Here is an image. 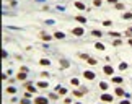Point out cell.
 Listing matches in <instances>:
<instances>
[{
	"mask_svg": "<svg viewBox=\"0 0 132 104\" xmlns=\"http://www.w3.org/2000/svg\"><path fill=\"white\" fill-rule=\"evenodd\" d=\"M39 38H41V41H44V42H49V41H52V39H54V36H51V34L41 31V33H39Z\"/></svg>",
	"mask_w": 132,
	"mask_h": 104,
	"instance_id": "7a4b0ae2",
	"label": "cell"
},
{
	"mask_svg": "<svg viewBox=\"0 0 132 104\" xmlns=\"http://www.w3.org/2000/svg\"><path fill=\"white\" fill-rule=\"evenodd\" d=\"M111 80H113V83H116V85H121V83L124 81L122 77H114V78H111Z\"/></svg>",
	"mask_w": 132,
	"mask_h": 104,
	"instance_id": "4fadbf2b",
	"label": "cell"
},
{
	"mask_svg": "<svg viewBox=\"0 0 132 104\" xmlns=\"http://www.w3.org/2000/svg\"><path fill=\"white\" fill-rule=\"evenodd\" d=\"M87 93V91H85V89H83V91H80V89H77V91H73V96H77V98H82L83 94Z\"/></svg>",
	"mask_w": 132,
	"mask_h": 104,
	"instance_id": "2e32d148",
	"label": "cell"
},
{
	"mask_svg": "<svg viewBox=\"0 0 132 104\" xmlns=\"http://www.w3.org/2000/svg\"><path fill=\"white\" fill-rule=\"evenodd\" d=\"M101 3H103L101 0H93V5L95 7H101Z\"/></svg>",
	"mask_w": 132,
	"mask_h": 104,
	"instance_id": "f546056e",
	"label": "cell"
},
{
	"mask_svg": "<svg viewBox=\"0 0 132 104\" xmlns=\"http://www.w3.org/2000/svg\"><path fill=\"white\" fill-rule=\"evenodd\" d=\"M54 38H55V39H65L67 36H65L64 33H59V31H57V33H54Z\"/></svg>",
	"mask_w": 132,
	"mask_h": 104,
	"instance_id": "9a60e30c",
	"label": "cell"
},
{
	"mask_svg": "<svg viewBox=\"0 0 132 104\" xmlns=\"http://www.w3.org/2000/svg\"><path fill=\"white\" fill-rule=\"evenodd\" d=\"M41 77H44V78H47V77H49V73H47V72H43V73H41Z\"/></svg>",
	"mask_w": 132,
	"mask_h": 104,
	"instance_id": "74e56055",
	"label": "cell"
},
{
	"mask_svg": "<svg viewBox=\"0 0 132 104\" xmlns=\"http://www.w3.org/2000/svg\"><path fill=\"white\" fill-rule=\"evenodd\" d=\"M26 78H28L26 72H20V73H17V80H20V81H26Z\"/></svg>",
	"mask_w": 132,
	"mask_h": 104,
	"instance_id": "52a82bcc",
	"label": "cell"
},
{
	"mask_svg": "<svg viewBox=\"0 0 132 104\" xmlns=\"http://www.w3.org/2000/svg\"><path fill=\"white\" fill-rule=\"evenodd\" d=\"M39 65H43V67H49V65H51V60H49V59H41V60H39Z\"/></svg>",
	"mask_w": 132,
	"mask_h": 104,
	"instance_id": "8fae6325",
	"label": "cell"
},
{
	"mask_svg": "<svg viewBox=\"0 0 132 104\" xmlns=\"http://www.w3.org/2000/svg\"><path fill=\"white\" fill-rule=\"evenodd\" d=\"M103 73H105V75H113V73H114V68L111 65H105L103 67Z\"/></svg>",
	"mask_w": 132,
	"mask_h": 104,
	"instance_id": "8992f818",
	"label": "cell"
},
{
	"mask_svg": "<svg viewBox=\"0 0 132 104\" xmlns=\"http://www.w3.org/2000/svg\"><path fill=\"white\" fill-rule=\"evenodd\" d=\"M119 104H131V101H129V99H124V101H121Z\"/></svg>",
	"mask_w": 132,
	"mask_h": 104,
	"instance_id": "8d00e7d4",
	"label": "cell"
},
{
	"mask_svg": "<svg viewBox=\"0 0 132 104\" xmlns=\"http://www.w3.org/2000/svg\"><path fill=\"white\" fill-rule=\"evenodd\" d=\"M127 42H129V46H132V39H129V41H127Z\"/></svg>",
	"mask_w": 132,
	"mask_h": 104,
	"instance_id": "ab89813d",
	"label": "cell"
},
{
	"mask_svg": "<svg viewBox=\"0 0 132 104\" xmlns=\"http://www.w3.org/2000/svg\"><path fill=\"white\" fill-rule=\"evenodd\" d=\"M59 64H61L62 68H69V67H70V62L67 60V59H61V62H59Z\"/></svg>",
	"mask_w": 132,
	"mask_h": 104,
	"instance_id": "9c48e42d",
	"label": "cell"
},
{
	"mask_svg": "<svg viewBox=\"0 0 132 104\" xmlns=\"http://www.w3.org/2000/svg\"><path fill=\"white\" fill-rule=\"evenodd\" d=\"M57 98H59V94H55V93H49V99H54V101H55Z\"/></svg>",
	"mask_w": 132,
	"mask_h": 104,
	"instance_id": "83f0119b",
	"label": "cell"
},
{
	"mask_svg": "<svg viewBox=\"0 0 132 104\" xmlns=\"http://www.w3.org/2000/svg\"><path fill=\"white\" fill-rule=\"evenodd\" d=\"M121 44H122V41H121V39H116L114 42H113V46H121Z\"/></svg>",
	"mask_w": 132,
	"mask_h": 104,
	"instance_id": "4dcf8cb0",
	"label": "cell"
},
{
	"mask_svg": "<svg viewBox=\"0 0 132 104\" xmlns=\"http://www.w3.org/2000/svg\"><path fill=\"white\" fill-rule=\"evenodd\" d=\"M20 72H26V73H28V67H25V65H21V68H20Z\"/></svg>",
	"mask_w": 132,
	"mask_h": 104,
	"instance_id": "e575fe53",
	"label": "cell"
},
{
	"mask_svg": "<svg viewBox=\"0 0 132 104\" xmlns=\"http://www.w3.org/2000/svg\"><path fill=\"white\" fill-rule=\"evenodd\" d=\"M72 34H73V36H83V34H85V29H83L82 26H77V28L72 29Z\"/></svg>",
	"mask_w": 132,
	"mask_h": 104,
	"instance_id": "3957f363",
	"label": "cell"
},
{
	"mask_svg": "<svg viewBox=\"0 0 132 104\" xmlns=\"http://www.w3.org/2000/svg\"><path fill=\"white\" fill-rule=\"evenodd\" d=\"M127 34H132V26H131V28H127Z\"/></svg>",
	"mask_w": 132,
	"mask_h": 104,
	"instance_id": "f35d334b",
	"label": "cell"
},
{
	"mask_svg": "<svg viewBox=\"0 0 132 104\" xmlns=\"http://www.w3.org/2000/svg\"><path fill=\"white\" fill-rule=\"evenodd\" d=\"M36 2H44V0H36Z\"/></svg>",
	"mask_w": 132,
	"mask_h": 104,
	"instance_id": "60d3db41",
	"label": "cell"
},
{
	"mask_svg": "<svg viewBox=\"0 0 132 104\" xmlns=\"http://www.w3.org/2000/svg\"><path fill=\"white\" fill-rule=\"evenodd\" d=\"M95 49H98V50H106V46H105V44H101V42H95Z\"/></svg>",
	"mask_w": 132,
	"mask_h": 104,
	"instance_id": "7c38bea8",
	"label": "cell"
},
{
	"mask_svg": "<svg viewBox=\"0 0 132 104\" xmlns=\"http://www.w3.org/2000/svg\"><path fill=\"white\" fill-rule=\"evenodd\" d=\"M132 18V11H127V13H122V20H131Z\"/></svg>",
	"mask_w": 132,
	"mask_h": 104,
	"instance_id": "ac0fdd59",
	"label": "cell"
},
{
	"mask_svg": "<svg viewBox=\"0 0 132 104\" xmlns=\"http://www.w3.org/2000/svg\"><path fill=\"white\" fill-rule=\"evenodd\" d=\"M101 101H103V103H113V96L108 94V93H103L101 94Z\"/></svg>",
	"mask_w": 132,
	"mask_h": 104,
	"instance_id": "5b68a950",
	"label": "cell"
},
{
	"mask_svg": "<svg viewBox=\"0 0 132 104\" xmlns=\"http://www.w3.org/2000/svg\"><path fill=\"white\" fill-rule=\"evenodd\" d=\"M47 101H49V99L44 98V96H36V98H34V104H47Z\"/></svg>",
	"mask_w": 132,
	"mask_h": 104,
	"instance_id": "277c9868",
	"label": "cell"
},
{
	"mask_svg": "<svg viewBox=\"0 0 132 104\" xmlns=\"http://www.w3.org/2000/svg\"><path fill=\"white\" fill-rule=\"evenodd\" d=\"M78 57H80V59H83V60H88V59H90V57H88V54H78Z\"/></svg>",
	"mask_w": 132,
	"mask_h": 104,
	"instance_id": "f1b7e54d",
	"label": "cell"
},
{
	"mask_svg": "<svg viewBox=\"0 0 132 104\" xmlns=\"http://www.w3.org/2000/svg\"><path fill=\"white\" fill-rule=\"evenodd\" d=\"M113 24V21H103V26H111Z\"/></svg>",
	"mask_w": 132,
	"mask_h": 104,
	"instance_id": "836d02e7",
	"label": "cell"
},
{
	"mask_svg": "<svg viewBox=\"0 0 132 104\" xmlns=\"http://www.w3.org/2000/svg\"><path fill=\"white\" fill-rule=\"evenodd\" d=\"M73 5H75V8H78V10H85V5H83L82 2H75Z\"/></svg>",
	"mask_w": 132,
	"mask_h": 104,
	"instance_id": "e0dca14e",
	"label": "cell"
},
{
	"mask_svg": "<svg viewBox=\"0 0 132 104\" xmlns=\"http://www.w3.org/2000/svg\"><path fill=\"white\" fill-rule=\"evenodd\" d=\"M109 36H113V38H121V33H109Z\"/></svg>",
	"mask_w": 132,
	"mask_h": 104,
	"instance_id": "1f68e13d",
	"label": "cell"
},
{
	"mask_svg": "<svg viewBox=\"0 0 132 104\" xmlns=\"http://www.w3.org/2000/svg\"><path fill=\"white\" fill-rule=\"evenodd\" d=\"M99 88H101L103 91H108V89H109V85H108L106 81H101V83H99Z\"/></svg>",
	"mask_w": 132,
	"mask_h": 104,
	"instance_id": "5bb4252c",
	"label": "cell"
},
{
	"mask_svg": "<svg viewBox=\"0 0 132 104\" xmlns=\"http://www.w3.org/2000/svg\"><path fill=\"white\" fill-rule=\"evenodd\" d=\"M5 91H7L8 94H17V88L10 85V86H7V89H5Z\"/></svg>",
	"mask_w": 132,
	"mask_h": 104,
	"instance_id": "30bf717a",
	"label": "cell"
},
{
	"mask_svg": "<svg viewBox=\"0 0 132 104\" xmlns=\"http://www.w3.org/2000/svg\"><path fill=\"white\" fill-rule=\"evenodd\" d=\"M70 83L73 85V86H78V85H80V80H78V78H72Z\"/></svg>",
	"mask_w": 132,
	"mask_h": 104,
	"instance_id": "603a6c76",
	"label": "cell"
},
{
	"mask_svg": "<svg viewBox=\"0 0 132 104\" xmlns=\"http://www.w3.org/2000/svg\"><path fill=\"white\" fill-rule=\"evenodd\" d=\"M75 20H77V21H80V23H87V18H85V16H80V15H77V16H75Z\"/></svg>",
	"mask_w": 132,
	"mask_h": 104,
	"instance_id": "44dd1931",
	"label": "cell"
},
{
	"mask_svg": "<svg viewBox=\"0 0 132 104\" xmlns=\"http://www.w3.org/2000/svg\"><path fill=\"white\" fill-rule=\"evenodd\" d=\"M91 34H93L95 38H101V36H103V33H101V31H98V29H95V31H91Z\"/></svg>",
	"mask_w": 132,
	"mask_h": 104,
	"instance_id": "ffe728a7",
	"label": "cell"
},
{
	"mask_svg": "<svg viewBox=\"0 0 132 104\" xmlns=\"http://www.w3.org/2000/svg\"><path fill=\"white\" fill-rule=\"evenodd\" d=\"M127 67H129V65H127L126 62H121V64H119V70H126Z\"/></svg>",
	"mask_w": 132,
	"mask_h": 104,
	"instance_id": "cb8c5ba5",
	"label": "cell"
},
{
	"mask_svg": "<svg viewBox=\"0 0 132 104\" xmlns=\"http://www.w3.org/2000/svg\"><path fill=\"white\" fill-rule=\"evenodd\" d=\"M82 77L85 78V80H95V78H96V73H95V72H91V70H85L82 73Z\"/></svg>",
	"mask_w": 132,
	"mask_h": 104,
	"instance_id": "6da1fadb",
	"label": "cell"
},
{
	"mask_svg": "<svg viewBox=\"0 0 132 104\" xmlns=\"http://www.w3.org/2000/svg\"><path fill=\"white\" fill-rule=\"evenodd\" d=\"M114 8H116V10H124V3L117 2V3H114Z\"/></svg>",
	"mask_w": 132,
	"mask_h": 104,
	"instance_id": "d6986e66",
	"label": "cell"
},
{
	"mask_svg": "<svg viewBox=\"0 0 132 104\" xmlns=\"http://www.w3.org/2000/svg\"><path fill=\"white\" fill-rule=\"evenodd\" d=\"M20 104H31V101H29V98H23L20 101Z\"/></svg>",
	"mask_w": 132,
	"mask_h": 104,
	"instance_id": "484cf974",
	"label": "cell"
},
{
	"mask_svg": "<svg viewBox=\"0 0 132 104\" xmlns=\"http://www.w3.org/2000/svg\"><path fill=\"white\" fill-rule=\"evenodd\" d=\"M114 94L117 96V98H121V96H124L126 93H124V89H122L121 86H116V89H114Z\"/></svg>",
	"mask_w": 132,
	"mask_h": 104,
	"instance_id": "ba28073f",
	"label": "cell"
},
{
	"mask_svg": "<svg viewBox=\"0 0 132 104\" xmlns=\"http://www.w3.org/2000/svg\"><path fill=\"white\" fill-rule=\"evenodd\" d=\"M87 62H88V65H96V64H98V60H96V59H91V57H90Z\"/></svg>",
	"mask_w": 132,
	"mask_h": 104,
	"instance_id": "7402d4cb",
	"label": "cell"
},
{
	"mask_svg": "<svg viewBox=\"0 0 132 104\" xmlns=\"http://www.w3.org/2000/svg\"><path fill=\"white\" fill-rule=\"evenodd\" d=\"M106 2H108V3H113V5H114V3H117L119 0H106Z\"/></svg>",
	"mask_w": 132,
	"mask_h": 104,
	"instance_id": "d590c367",
	"label": "cell"
},
{
	"mask_svg": "<svg viewBox=\"0 0 132 104\" xmlns=\"http://www.w3.org/2000/svg\"><path fill=\"white\" fill-rule=\"evenodd\" d=\"M75 104H82V103H75Z\"/></svg>",
	"mask_w": 132,
	"mask_h": 104,
	"instance_id": "b9f144b4",
	"label": "cell"
},
{
	"mask_svg": "<svg viewBox=\"0 0 132 104\" xmlns=\"http://www.w3.org/2000/svg\"><path fill=\"white\" fill-rule=\"evenodd\" d=\"M67 91H69L67 88H59V94H62V96H64V94H67Z\"/></svg>",
	"mask_w": 132,
	"mask_h": 104,
	"instance_id": "4316f807",
	"label": "cell"
},
{
	"mask_svg": "<svg viewBox=\"0 0 132 104\" xmlns=\"http://www.w3.org/2000/svg\"><path fill=\"white\" fill-rule=\"evenodd\" d=\"M8 57V52L7 50H2V59H7Z\"/></svg>",
	"mask_w": 132,
	"mask_h": 104,
	"instance_id": "d6a6232c",
	"label": "cell"
},
{
	"mask_svg": "<svg viewBox=\"0 0 132 104\" xmlns=\"http://www.w3.org/2000/svg\"><path fill=\"white\" fill-rule=\"evenodd\" d=\"M38 86H39V88H47L49 85H47V81H39V83H38Z\"/></svg>",
	"mask_w": 132,
	"mask_h": 104,
	"instance_id": "d4e9b609",
	"label": "cell"
}]
</instances>
